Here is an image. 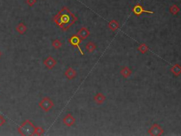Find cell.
<instances>
[{"mask_svg": "<svg viewBox=\"0 0 181 136\" xmlns=\"http://www.w3.org/2000/svg\"><path fill=\"white\" fill-rule=\"evenodd\" d=\"M78 20L67 7H63L54 17V21L63 31H67Z\"/></svg>", "mask_w": 181, "mask_h": 136, "instance_id": "6da1fadb", "label": "cell"}, {"mask_svg": "<svg viewBox=\"0 0 181 136\" xmlns=\"http://www.w3.org/2000/svg\"><path fill=\"white\" fill-rule=\"evenodd\" d=\"M35 126L31 120H26L18 128V132L21 135H34Z\"/></svg>", "mask_w": 181, "mask_h": 136, "instance_id": "7a4b0ae2", "label": "cell"}, {"mask_svg": "<svg viewBox=\"0 0 181 136\" xmlns=\"http://www.w3.org/2000/svg\"><path fill=\"white\" fill-rule=\"evenodd\" d=\"M38 106L45 112H48L54 106V102L49 97H43L38 103Z\"/></svg>", "mask_w": 181, "mask_h": 136, "instance_id": "3957f363", "label": "cell"}, {"mask_svg": "<svg viewBox=\"0 0 181 136\" xmlns=\"http://www.w3.org/2000/svg\"><path fill=\"white\" fill-rule=\"evenodd\" d=\"M82 40L79 38L77 35H73L72 36L70 37L69 38V43H70V44L72 45V46L74 47L75 48H77L79 50V52H80L81 55H84V52H83V50H82V48H81L80 47V44L81 43H82Z\"/></svg>", "mask_w": 181, "mask_h": 136, "instance_id": "277c9868", "label": "cell"}, {"mask_svg": "<svg viewBox=\"0 0 181 136\" xmlns=\"http://www.w3.org/2000/svg\"><path fill=\"white\" fill-rule=\"evenodd\" d=\"M148 133L152 136H160L164 133V130L158 123H154L148 130Z\"/></svg>", "mask_w": 181, "mask_h": 136, "instance_id": "5b68a950", "label": "cell"}, {"mask_svg": "<svg viewBox=\"0 0 181 136\" xmlns=\"http://www.w3.org/2000/svg\"><path fill=\"white\" fill-rule=\"evenodd\" d=\"M132 12L133 14L137 16H140L143 13H148V14H154V11H148V10H145V9L143 8V7H141L140 4H137L135 6H134V7L132 8Z\"/></svg>", "mask_w": 181, "mask_h": 136, "instance_id": "8992f818", "label": "cell"}, {"mask_svg": "<svg viewBox=\"0 0 181 136\" xmlns=\"http://www.w3.org/2000/svg\"><path fill=\"white\" fill-rule=\"evenodd\" d=\"M76 122V119L71 113H68L63 118V123L67 127H71Z\"/></svg>", "mask_w": 181, "mask_h": 136, "instance_id": "52a82bcc", "label": "cell"}, {"mask_svg": "<svg viewBox=\"0 0 181 136\" xmlns=\"http://www.w3.org/2000/svg\"><path fill=\"white\" fill-rule=\"evenodd\" d=\"M82 40H85L90 36V33L89 29L86 27H82L79 30L77 34Z\"/></svg>", "mask_w": 181, "mask_h": 136, "instance_id": "ba28073f", "label": "cell"}, {"mask_svg": "<svg viewBox=\"0 0 181 136\" xmlns=\"http://www.w3.org/2000/svg\"><path fill=\"white\" fill-rule=\"evenodd\" d=\"M43 64L48 69H52L57 65V60H54L52 57L50 56L44 60Z\"/></svg>", "mask_w": 181, "mask_h": 136, "instance_id": "9c48e42d", "label": "cell"}, {"mask_svg": "<svg viewBox=\"0 0 181 136\" xmlns=\"http://www.w3.org/2000/svg\"><path fill=\"white\" fill-rule=\"evenodd\" d=\"M105 100H106V97H105V96L102 92H98L93 96V101L99 105L103 104L105 101Z\"/></svg>", "mask_w": 181, "mask_h": 136, "instance_id": "30bf717a", "label": "cell"}, {"mask_svg": "<svg viewBox=\"0 0 181 136\" xmlns=\"http://www.w3.org/2000/svg\"><path fill=\"white\" fill-rule=\"evenodd\" d=\"M65 75L68 79L71 80V79H74L75 77H77V72L74 69H73L72 67H68L67 69V70L65 71Z\"/></svg>", "mask_w": 181, "mask_h": 136, "instance_id": "8fae6325", "label": "cell"}, {"mask_svg": "<svg viewBox=\"0 0 181 136\" xmlns=\"http://www.w3.org/2000/svg\"><path fill=\"white\" fill-rule=\"evenodd\" d=\"M132 74V69L128 67H123L120 70V75L124 77V79H127L131 76Z\"/></svg>", "mask_w": 181, "mask_h": 136, "instance_id": "7c38bea8", "label": "cell"}, {"mask_svg": "<svg viewBox=\"0 0 181 136\" xmlns=\"http://www.w3.org/2000/svg\"><path fill=\"white\" fill-rule=\"evenodd\" d=\"M171 72L175 77H178L181 75V65L179 64H175L171 68Z\"/></svg>", "mask_w": 181, "mask_h": 136, "instance_id": "4fadbf2b", "label": "cell"}, {"mask_svg": "<svg viewBox=\"0 0 181 136\" xmlns=\"http://www.w3.org/2000/svg\"><path fill=\"white\" fill-rule=\"evenodd\" d=\"M119 27H120V24H119V22L117 20L113 19L109 22L108 28L110 31H112L113 32L116 31L119 28Z\"/></svg>", "mask_w": 181, "mask_h": 136, "instance_id": "5bb4252c", "label": "cell"}, {"mask_svg": "<svg viewBox=\"0 0 181 136\" xmlns=\"http://www.w3.org/2000/svg\"><path fill=\"white\" fill-rule=\"evenodd\" d=\"M85 48H86V50L89 53H91V52H93L94 51L96 50L97 48V46L95 43L91 42V41H89L86 44V46H85Z\"/></svg>", "mask_w": 181, "mask_h": 136, "instance_id": "9a60e30c", "label": "cell"}, {"mask_svg": "<svg viewBox=\"0 0 181 136\" xmlns=\"http://www.w3.org/2000/svg\"><path fill=\"white\" fill-rule=\"evenodd\" d=\"M16 31L18 32L20 35H23V34L25 33L26 31H27V27H26V26L24 23H20V24H18V25L16 26Z\"/></svg>", "mask_w": 181, "mask_h": 136, "instance_id": "2e32d148", "label": "cell"}, {"mask_svg": "<svg viewBox=\"0 0 181 136\" xmlns=\"http://www.w3.org/2000/svg\"><path fill=\"white\" fill-rule=\"evenodd\" d=\"M149 46L146 43H141L137 47V50L140 52L141 54L146 53L147 51H149Z\"/></svg>", "mask_w": 181, "mask_h": 136, "instance_id": "e0dca14e", "label": "cell"}, {"mask_svg": "<svg viewBox=\"0 0 181 136\" xmlns=\"http://www.w3.org/2000/svg\"><path fill=\"white\" fill-rule=\"evenodd\" d=\"M180 9L178 5L176 4H173L169 7V12L171 13L172 15H177L180 12Z\"/></svg>", "mask_w": 181, "mask_h": 136, "instance_id": "ac0fdd59", "label": "cell"}, {"mask_svg": "<svg viewBox=\"0 0 181 136\" xmlns=\"http://www.w3.org/2000/svg\"><path fill=\"white\" fill-rule=\"evenodd\" d=\"M52 45L53 46V48L54 49H56V50H58V49H60L62 46V43H61V41H60V40L55 39V40H54L53 41H52Z\"/></svg>", "mask_w": 181, "mask_h": 136, "instance_id": "d6986e66", "label": "cell"}, {"mask_svg": "<svg viewBox=\"0 0 181 136\" xmlns=\"http://www.w3.org/2000/svg\"><path fill=\"white\" fill-rule=\"evenodd\" d=\"M45 133V130L43 129L42 127H35V129H34V135H42L43 133Z\"/></svg>", "mask_w": 181, "mask_h": 136, "instance_id": "ffe728a7", "label": "cell"}, {"mask_svg": "<svg viewBox=\"0 0 181 136\" xmlns=\"http://www.w3.org/2000/svg\"><path fill=\"white\" fill-rule=\"evenodd\" d=\"M5 123H6L5 118L2 116V115L0 114V128H1Z\"/></svg>", "mask_w": 181, "mask_h": 136, "instance_id": "44dd1931", "label": "cell"}, {"mask_svg": "<svg viewBox=\"0 0 181 136\" xmlns=\"http://www.w3.org/2000/svg\"><path fill=\"white\" fill-rule=\"evenodd\" d=\"M35 3H36V0H27V4L29 7H33Z\"/></svg>", "mask_w": 181, "mask_h": 136, "instance_id": "7402d4cb", "label": "cell"}, {"mask_svg": "<svg viewBox=\"0 0 181 136\" xmlns=\"http://www.w3.org/2000/svg\"><path fill=\"white\" fill-rule=\"evenodd\" d=\"M1 52L0 51V58H1Z\"/></svg>", "mask_w": 181, "mask_h": 136, "instance_id": "603a6c76", "label": "cell"}]
</instances>
